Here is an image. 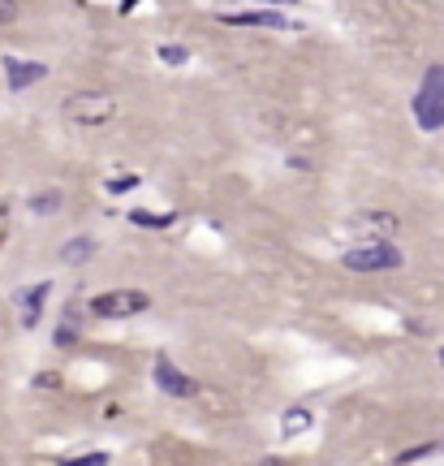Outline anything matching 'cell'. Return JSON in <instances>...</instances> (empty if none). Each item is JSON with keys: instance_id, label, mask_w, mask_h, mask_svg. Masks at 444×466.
Returning <instances> with one entry per match:
<instances>
[{"instance_id": "8", "label": "cell", "mask_w": 444, "mask_h": 466, "mask_svg": "<svg viewBox=\"0 0 444 466\" xmlns=\"http://www.w3.org/2000/svg\"><path fill=\"white\" fill-rule=\"evenodd\" d=\"M48 294H52V281H39L27 294H18V302L27 307V311H22V329H34V324H39V311H43V299H48Z\"/></svg>"}, {"instance_id": "10", "label": "cell", "mask_w": 444, "mask_h": 466, "mask_svg": "<svg viewBox=\"0 0 444 466\" xmlns=\"http://www.w3.org/2000/svg\"><path fill=\"white\" fill-rule=\"evenodd\" d=\"M307 428H310V410H302V406L285 410V419H280V436H302Z\"/></svg>"}, {"instance_id": "11", "label": "cell", "mask_w": 444, "mask_h": 466, "mask_svg": "<svg viewBox=\"0 0 444 466\" xmlns=\"http://www.w3.org/2000/svg\"><path fill=\"white\" fill-rule=\"evenodd\" d=\"M427 458H444V440H427V445H418V449H406L397 462H427Z\"/></svg>"}, {"instance_id": "12", "label": "cell", "mask_w": 444, "mask_h": 466, "mask_svg": "<svg viewBox=\"0 0 444 466\" xmlns=\"http://www.w3.org/2000/svg\"><path fill=\"white\" fill-rule=\"evenodd\" d=\"M130 221L142 225V229H169V225H172L169 212H165V216H156V212H130Z\"/></svg>"}, {"instance_id": "19", "label": "cell", "mask_w": 444, "mask_h": 466, "mask_svg": "<svg viewBox=\"0 0 444 466\" xmlns=\"http://www.w3.org/2000/svg\"><path fill=\"white\" fill-rule=\"evenodd\" d=\"M138 0H121V13H130V9H134Z\"/></svg>"}, {"instance_id": "2", "label": "cell", "mask_w": 444, "mask_h": 466, "mask_svg": "<svg viewBox=\"0 0 444 466\" xmlns=\"http://www.w3.org/2000/svg\"><path fill=\"white\" fill-rule=\"evenodd\" d=\"M117 117V100L108 91H78L65 100V121L73 126H108Z\"/></svg>"}, {"instance_id": "18", "label": "cell", "mask_w": 444, "mask_h": 466, "mask_svg": "<svg viewBox=\"0 0 444 466\" xmlns=\"http://www.w3.org/2000/svg\"><path fill=\"white\" fill-rule=\"evenodd\" d=\"M69 462H108V454H78V458H69Z\"/></svg>"}, {"instance_id": "13", "label": "cell", "mask_w": 444, "mask_h": 466, "mask_svg": "<svg viewBox=\"0 0 444 466\" xmlns=\"http://www.w3.org/2000/svg\"><path fill=\"white\" fill-rule=\"evenodd\" d=\"M57 207H61V190H43V195L31 199V212H39V216H48V212H57Z\"/></svg>"}, {"instance_id": "17", "label": "cell", "mask_w": 444, "mask_h": 466, "mask_svg": "<svg viewBox=\"0 0 444 466\" xmlns=\"http://www.w3.org/2000/svg\"><path fill=\"white\" fill-rule=\"evenodd\" d=\"M57 346H73V320H69V324H61V329H57Z\"/></svg>"}, {"instance_id": "5", "label": "cell", "mask_w": 444, "mask_h": 466, "mask_svg": "<svg viewBox=\"0 0 444 466\" xmlns=\"http://www.w3.org/2000/svg\"><path fill=\"white\" fill-rule=\"evenodd\" d=\"M156 384L169 393V398H195V380L186 371H177L169 359H156Z\"/></svg>"}, {"instance_id": "21", "label": "cell", "mask_w": 444, "mask_h": 466, "mask_svg": "<svg viewBox=\"0 0 444 466\" xmlns=\"http://www.w3.org/2000/svg\"><path fill=\"white\" fill-rule=\"evenodd\" d=\"M440 363H444V350H440Z\"/></svg>"}, {"instance_id": "7", "label": "cell", "mask_w": 444, "mask_h": 466, "mask_svg": "<svg viewBox=\"0 0 444 466\" xmlns=\"http://www.w3.org/2000/svg\"><path fill=\"white\" fill-rule=\"evenodd\" d=\"M220 22L229 27H268V31H289V22L272 9H255V13H220Z\"/></svg>"}, {"instance_id": "4", "label": "cell", "mask_w": 444, "mask_h": 466, "mask_svg": "<svg viewBox=\"0 0 444 466\" xmlns=\"http://www.w3.org/2000/svg\"><path fill=\"white\" fill-rule=\"evenodd\" d=\"M147 307H151V299L142 290H112V294L91 299V315L96 320H126V315H142Z\"/></svg>"}, {"instance_id": "16", "label": "cell", "mask_w": 444, "mask_h": 466, "mask_svg": "<svg viewBox=\"0 0 444 466\" xmlns=\"http://www.w3.org/2000/svg\"><path fill=\"white\" fill-rule=\"evenodd\" d=\"M18 18V0H0V22H13Z\"/></svg>"}, {"instance_id": "14", "label": "cell", "mask_w": 444, "mask_h": 466, "mask_svg": "<svg viewBox=\"0 0 444 466\" xmlns=\"http://www.w3.org/2000/svg\"><path fill=\"white\" fill-rule=\"evenodd\" d=\"M160 61H165V66H186L190 52H186L181 43H165V48H160Z\"/></svg>"}, {"instance_id": "6", "label": "cell", "mask_w": 444, "mask_h": 466, "mask_svg": "<svg viewBox=\"0 0 444 466\" xmlns=\"http://www.w3.org/2000/svg\"><path fill=\"white\" fill-rule=\"evenodd\" d=\"M4 78H9V91H27L31 82L48 78V66H39V61H18V57H4Z\"/></svg>"}, {"instance_id": "9", "label": "cell", "mask_w": 444, "mask_h": 466, "mask_svg": "<svg viewBox=\"0 0 444 466\" xmlns=\"http://www.w3.org/2000/svg\"><path fill=\"white\" fill-rule=\"evenodd\" d=\"M91 255H96V242L91 237H73V242L61 246V264H87Z\"/></svg>"}, {"instance_id": "1", "label": "cell", "mask_w": 444, "mask_h": 466, "mask_svg": "<svg viewBox=\"0 0 444 466\" xmlns=\"http://www.w3.org/2000/svg\"><path fill=\"white\" fill-rule=\"evenodd\" d=\"M414 121L423 130H444V66H432L423 74V87L414 96Z\"/></svg>"}, {"instance_id": "20", "label": "cell", "mask_w": 444, "mask_h": 466, "mask_svg": "<svg viewBox=\"0 0 444 466\" xmlns=\"http://www.w3.org/2000/svg\"><path fill=\"white\" fill-rule=\"evenodd\" d=\"M259 4H298V0H259Z\"/></svg>"}, {"instance_id": "3", "label": "cell", "mask_w": 444, "mask_h": 466, "mask_svg": "<svg viewBox=\"0 0 444 466\" xmlns=\"http://www.w3.org/2000/svg\"><path fill=\"white\" fill-rule=\"evenodd\" d=\"M341 264L349 272H393V268H402V251L393 242H384V237H371V242L345 251Z\"/></svg>"}, {"instance_id": "15", "label": "cell", "mask_w": 444, "mask_h": 466, "mask_svg": "<svg viewBox=\"0 0 444 466\" xmlns=\"http://www.w3.org/2000/svg\"><path fill=\"white\" fill-rule=\"evenodd\" d=\"M134 186H138V177L126 173V177H112V182H108V195H126V190H134Z\"/></svg>"}]
</instances>
